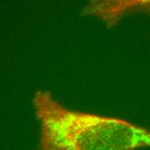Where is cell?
Segmentation results:
<instances>
[{
	"mask_svg": "<svg viewBox=\"0 0 150 150\" xmlns=\"http://www.w3.org/2000/svg\"><path fill=\"white\" fill-rule=\"evenodd\" d=\"M38 150H136L150 148V129L119 117L69 109L47 90L33 97Z\"/></svg>",
	"mask_w": 150,
	"mask_h": 150,
	"instance_id": "1",
	"label": "cell"
},
{
	"mask_svg": "<svg viewBox=\"0 0 150 150\" xmlns=\"http://www.w3.org/2000/svg\"><path fill=\"white\" fill-rule=\"evenodd\" d=\"M141 13L150 16V0H89L82 14L113 28L128 16Z\"/></svg>",
	"mask_w": 150,
	"mask_h": 150,
	"instance_id": "2",
	"label": "cell"
}]
</instances>
